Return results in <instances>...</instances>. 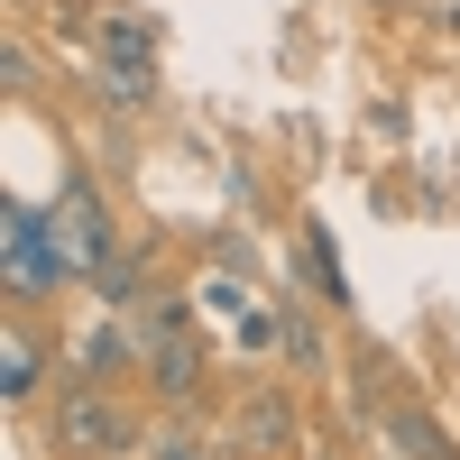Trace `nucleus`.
I'll return each mask as SVG.
<instances>
[{
  "instance_id": "f257e3e1",
  "label": "nucleus",
  "mask_w": 460,
  "mask_h": 460,
  "mask_svg": "<svg viewBox=\"0 0 460 460\" xmlns=\"http://www.w3.org/2000/svg\"><path fill=\"white\" fill-rule=\"evenodd\" d=\"M47 433H56V451H74V460H120V451H138L129 405L111 396L102 377H84V368H74L65 387H56V405H47Z\"/></svg>"
},
{
  "instance_id": "f03ea898",
  "label": "nucleus",
  "mask_w": 460,
  "mask_h": 460,
  "mask_svg": "<svg viewBox=\"0 0 460 460\" xmlns=\"http://www.w3.org/2000/svg\"><path fill=\"white\" fill-rule=\"evenodd\" d=\"M84 267H74V249H65V230L47 221V212H28V203H10V295L19 304H37V295H56V286H74Z\"/></svg>"
},
{
  "instance_id": "7ed1b4c3",
  "label": "nucleus",
  "mask_w": 460,
  "mask_h": 460,
  "mask_svg": "<svg viewBox=\"0 0 460 460\" xmlns=\"http://www.w3.org/2000/svg\"><path fill=\"white\" fill-rule=\"evenodd\" d=\"M230 433H240V451H249V460H277V451H295V442H304V414H295V396H286V387H249V396H240V414H230Z\"/></svg>"
},
{
  "instance_id": "20e7f679",
  "label": "nucleus",
  "mask_w": 460,
  "mask_h": 460,
  "mask_svg": "<svg viewBox=\"0 0 460 460\" xmlns=\"http://www.w3.org/2000/svg\"><path fill=\"white\" fill-rule=\"evenodd\" d=\"M56 230H65V249H74V267H84V277H93L102 258H120V230H111V212H102V194H93L84 175L65 184V203H56Z\"/></svg>"
},
{
  "instance_id": "39448f33",
  "label": "nucleus",
  "mask_w": 460,
  "mask_h": 460,
  "mask_svg": "<svg viewBox=\"0 0 460 460\" xmlns=\"http://www.w3.org/2000/svg\"><path fill=\"white\" fill-rule=\"evenodd\" d=\"M147 387H157L175 414L194 405L203 387H212V359H203V341H175V350H147Z\"/></svg>"
},
{
  "instance_id": "423d86ee",
  "label": "nucleus",
  "mask_w": 460,
  "mask_h": 460,
  "mask_svg": "<svg viewBox=\"0 0 460 460\" xmlns=\"http://www.w3.org/2000/svg\"><path fill=\"white\" fill-rule=\"evenodd\" d=\"M129 332H138V350H175V341H194V323H184V304H175L166 286H147V295L129 304Z\"/></svg>"
},
{
  "instance_id": "0eeeda50",
  "label": "nucleus",
  "mask_w": 460,
  "mask_h": 460,
  "mask_svg": "<svg viewBox=\"0 0 460 460\" xmlns=\"http://www.w3.org/2000/svg\"><path fill=\"white\" fill-rule=\"evenodd\" d=\"M387 433H396V451H405V460H460V451H451V433L433 424L424 405H387Z\"/></svg>"
},
{
  "instance_id": "6e6552de",
  "label": "nucleus",
  "mask_w": 460,
  "mask_h": 460,
  "mask_svg": "<svg viewBox=\"0 0 460 460\" xmlns=\"http://www.w3.org/2000/svg\"><path fill=\"white\" fill-rule=\"evenodd\" d=\"M147 460H212V433H194V424L175 414V424L147 433Z\"/></svg>"
},
{
  "instance_id": "1a4fd4ad",
  "label": "nucleus",
  "mask_w": 460,
  "mask_h": 460,
  "mask_svg": "<svg viewBox=\"0 0 460 460\" xmlns=\"http://www.w3.org/2000/svg\"><path fill=\"white\" fill-rule=\"evenodd\" d=\"M286 368H323V332H314V314H295V304H286Z\"/></svg>"
},
{
  "instance_id": "9d476101",
  "label": "nucleus",
  "mask_w": 460,
  "mask_h": 460,
  "mask_svg": "<svg viewBox=\"0 0 460 460\" xmlns=\"http://www.w3.org/2000/svg\"><path fill=\"white\" fill-rule=\"evenodd\" d=\"M37 387H47V350H37V341H28V332H19V341H10V396H19V405H28V396H37Z\"/></svg>"
}]
</instances>
